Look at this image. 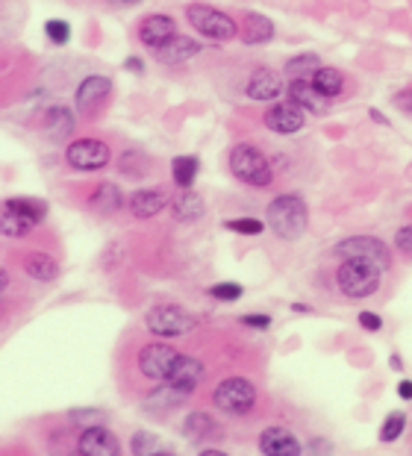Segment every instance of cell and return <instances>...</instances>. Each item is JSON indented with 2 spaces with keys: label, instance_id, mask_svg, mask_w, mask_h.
<instances>
[{
  "label": "cell",
  "instance_id": "cell-1",
  "mask_svg": "<svg viewBox=\"0 0 412 456\" xmlns=\"http://www.w3.org/2000/svg\"><path fill=\"white\" fill-rule=\"evenodd\" d=\"M265 221H268V227L277 232L280 239L294 241L309 227V209H307V203H303V198L298 195H280L268 203Z\"/></svg>",
  "mask_w": 412,
  "mask_h": 456
},
{
  "label": "cell",
  "instance_id": "cell-2",
  "mask_svg": "<svg viewBox=\"0 0 412 456\" xmlns=\"http://www.w3.org/2000/svg\"><path fill=\"white\" fill-rule=\"evenodd\" d=\"M230 171L242 183L257 186V189L271 186V180H274V171L268 159H265V153L260 148H253V144H235L230 151Z\"/></svg>",
  "mask_w": 412,
  "mask_h": 456
},
{
  "label": "cell",
  "instance_id": "cell-3",
  "mask_svg": "<svg viewBox=\"0 0 412 456\" xmlns=\"http://www.w3.org/2000/svg\"><path fill=\"white\" fill-rule=\"evenodd\" d=\"M47 216V203L36 198H9L4 203V232L12 239L29 236L36 224Z\"/></svg>",
  "mask_w": 412,
  "mask_h": 456
},
{
  "label": "cell",
  "instance_id": "cell-4",
  "mask_svg": "<svg viewBox=\"0 0 412 456\" xmlns=\"http://www.w3.org/2000/svg\"><path fill=\"white\" fill-rule=\"evenodd\" d=\"M380 274L383 271L371 262H359V259H345V265L339 268V289L348 297H368L380 289Z\"/></svg>",
  "mask_w": 412,
  "mask_h": 456
},
{
  "label": "cell",
  "instance_id": "cell-5",
  "mask_svg": "<svg viewBox=\"0 0 412 456\" xmlns=\"http://www.w3.org/2000/svg\"><path fill=\"white\" fill-rule=\"evenodd\" d=\"M185 18H189L192 27L201 36L215 38V42H230V38L235 36V21L227 12H221V9H215V6L192 4L189 9H185Z\"/></svg>",
  "mask_w": 412,
  "mask_h": 456
},
{
  "label": "cell",
  "instance_id": "cell-6",
  "mask_svg": "<svg viewBox=\"0 0 412 456\" xmlns=\"http://www.w3.org/2000/svg\"><path fill=\"white\" fill-rule=\"evenodd\" d=\"M212 401L221 412L244 415L253 410V403H257V389H253V383L244 380V377H227L224 383H218Z\"/></svg>",
  "mask_w": 412,
  "mask_h": 456
},
{
  "label": "cell",
  "instance_id": "cell-7",
  "mask_svg": "<svg viewBox=\"0 0 412 456\" xmlns=\"http://www.w3.org/2000/svg\"><path fill=\"white\" fill-rule=\"evenodd\" d=\"M336 254L342 259H359V262H371L377 265L380 271H386L391 265V254L389 248L383 245L380 239H371V236H350V239H342L336 245Z\"/></svg>",
  "mask_w": 412,
  "mask_h": 456
},
{
  "label": "cell",
  "instance_id": "cell-8",
  "mask_svg": "<svg viewBox=\"0 0 412 456\" xmlns=\"http://www.w3.org/2000/svg\"><path fill=\"white\" fill-rule=\"evenodd\" d=\"M192 327H194V315L185 313L183 306L162 304L147 313V330L156 336H183V333H189Z\"/></svg>",
  "mask_w": 412,
  "mask_h": 456
},
{
  "label": "cell",
  "instance_id": "cell-9",
  "mask_svg": "<svg viewBox=\"0 0 412 456\" xmlns=\"http://www.w3.org/2000/svg\"><path fill=\"white\" fill-rule=\"evenodd\" d=\"M177 359H180V354L174 351V347L156 342V345H147L142 356H139V368L144 377H151V380H160V383H169V377L174 371Z\"/></svg>",
  "mask_w": 412,
  "mask_h": 456
},
{
  "label": "cell",
  "instance_id": "cell-10",
  "mask_svg": "<svg viewBox=\"0 0 412 456\" xmlns=\"http://www.w3.org/2000/svg\"><path fill=\"white\" fill-rule=\"evenodd\" d=\"M65 157L77 171H97V168H103V165H110L112 151L97 139H80V142L68 144Z\"/></svg>",
  "mask_w": 412,
  "mask_h": 456
},
{
  "label": "cell",
  "instance_id": "cell-11",
  "mask_svg": "<svg viewBox=\"0 0 412 456\" xmlns=\"http://www.w3.org/2000/svg\"><path fill=\"white\" fill-rule=\"evenodd\" d=\"M110 94H112V83L106 80V77H101V74L86 77L80 83V89H77V110L86 115H97L101 106L110 101Z\"/></svg>",
  "mask_w": 412,
  "mask_h": 456
},
{
  "label": "cell",
  "instance_id": "cell-12",
  "mask_svg": "<svg viewBox=\"0 0 412 456\" xmlns=\"http://www.w3.org/2000/svg\"><path fill=\"white\" fill-rule=\"evenodd\" d=\"M260 451L262 456H301L303 448L298 436L286 427H265L260 433Z\"/></svg>",
  "mask_w": 412,
  "mask_h": 456
},
{
  "label": "cell",
  "instance_id": "cell-13",
  "mask_svg": "<svg viewBox=\"0 0 412 456\" xmlns=\"http://www.w3.org/2000/svg\"><path fill=\"white\" fill-rule=\"evenodd\" d=\"M303 110L298 103H274L268 112H265V127L271 133H280V135H292L303 127Z\"/></svg>",
  "mask_w": 412,
  "mask_h": 456
},
{
  "label": "cell",
  "instance_id": "cell-14",
  "mask_svg": "<svg viewBox=\"0 0 412 456\" xmlns=\"http://www.w3.org/2000/svg\"><path fill=\"white\" fill-rule=\"evenodd\" d=\"M77 448H80L83 456H121V444H118L115 433H110L106 427H88V430H83Z\"/></svg>",
  "mask_w": 412,
  "mask_h": 456
},
{
  "label": "cell",
  "instance_id": "cell-15",
  "mask_svg": "<svg viewBox=\"0 0 412 456\" xmlns=\"http://www.w3.org/2000/svg\"><path fill=\"white\" fill-rule=\"evenodd\" d=\"M139 38H142V45L147 47H162V45H169L171 38H177V24H174V18L171 15H147L142 27H139Z\"/></svg>",
  "mask_w": 412,
  "mask_h": 456
},
{
  "label": "cell",
  "instance_id": "cell-16",
  "mask_svg": "<svg viewBox=\"0 0 412 456\" xmlns=\"http://www.w3.org/2000/svg\"><path fill=\"white\" fill-rule=\"evenodd\" d=\"M283 92L280 74L271 71V68H257L248 80V98L253 101H274Z\"/></svg>",
  "mask_w": 412,
  "mask_h": 456
},
{
  "label": "cell",
  "instance_id": "cell-17",
  "mask_svg": "<svg viewBox=\"0 0 412 456\" xmlns=\"http://www.w3.org/2000/svg\"><path fill=\"white\" fill-rule=\"evenodd\" d=\"M289 98L292 103H298L303 112H316L321 115L324 110H327V98L312 86V80H292L289 83Z\"/></svg>",
  "mask_w": 412,
  "mask_h": 456
},
{
  "label": "cell",
  "instance_id": "cell-18",
  "mask_svg": "<svg viewBox=\"0 0 412 456\" xmlns=\"http://www.w3.org/2000/svg\"><path fill=\"white\" fill-rule=\"evenodd\" d=\"M198 53H201V45L185 36H177L169 45L156 47V60L165 65H183L185 60H192V56H198Z\"/></svg>",
  "mask_w": 412,
  "mask_h": 456
},
{
  "label": "cell",
  "instance_id": "cell-19",
  "mask_svg": "<svg viewBox=\"0 0 412 456\" xmlns=\"http://www.w3.org/2000/svg\"><path fill=\"white\" fill-rule=\"evenodd\" d=\"M42 130L51 135V139H65V135L74 133V115L68 106H51L42 115Z\"/></svg>",
  "mask_w": 412,
  "mask_h": 456
},
{
  "label": "cell",
  "instance_id": "cell-20",
  "mask_svg": "<svg viewBox=\"0 0 412 456\" xmlns=\"http://www.w3.org/2000/svg\"><path fill=\"white\" fill-rule=\"evenodd\" d=\"M201 377H203L201 359H194V356H180V359H177V365H174L171 377H169V383L180 386V389H185V392H192L194 386L201 383Z\"/></svg>",
  "mask_w": 412,
  "mask_h": 456
},
{
  "label": "cell",
  "instance_id": "cell-21",
  "mask_svg": "<svg viewBox=\"0 0 412 456\" xmlns=\"http://www.w3.org/2000/svg\"><path fill=\"white\" fill-rule=\"evenodd\" d=\"M165 209V195L156 189H142L130 198V212L136 218H153Z\"/></svg>",
  "mask_w": 412,
  "mask_h": 456
},
{
  "label": "cell",
  "instance_id": "cell-22",
  "mask_svg": "<svg viewBox=\"0 0 412 456\" xmlns=\"http://www.w3.org/2000/svg\"><path fill=\"white\" fill-rule=\"evenodd\" d=\"M189 395H192V392L180 389V386L165 383L162 389H156L151 397H147V410H174V406H180Z\"/></svg>",
  "mask_w": 412,
  "mask_h": 456
},
{
  "label": "cell",
  "instance_id": "cell-23",
  "mask_svg": "<svg viewBox=\"0 0 412 456\" xmlns=\"http://www.w3.org/2000/svg\"><path fill=\"white\" fill-rule=\"evenodd\" d=\"M24 268L33 280H45V283H51V280H56V274H59V265L47 254H42V250H33L24 262Z\"/></svg>",
  "mask_w": 412,
  "mask_h": 456
},
{
  "label": "cell",
  "instance_id": "cell-24",
  "mask_svg": "<svg viewBox=\"0 0 412 456\" xmlns=\"http://www.w3.org/2000/svg\"><path fill=\"white\" fill-rule=\"evenodd\" d=\"M312 86L324 94V98H336V94L345 89V77H342V71H336V68H318L316 74H312Z\"/></svg>",
  "mask_w": 412,
  "mask_h": 456
},
{
  "label": "cell",
  "instance_id": "cell-25",
  "mask_svg": "<svg viewBox=\"0 0 412 456\" xmlns=\"http://www.w3.org/2000/svg\"><path fill=\"white\" fill-rule=\"evenodd\" d=\"M274 38V24L265 15H248L244 18V42L248 45H265Z\"/></svg>",
  "mask_w": 412,
  "mask_h": 456
},
{
  "label": "cell",
  "instance_id": "cell-26",
  "mask_svg": "<svg viewBox=\"0 0 412 456\" xmlns=\"http://www.w3.org/2000/svg\"><path fill=\"white\" fill-rule=\"evenodd\" d=\"M212 433H218V427H215V421L206 412H192L189 419L183 421V436L192 442H203L206 436H212Z\"/></svg>",
  "mask_w": 412,
  "mask_h": 456
},
{
  "label": "cell",
  "instance_id": "cell-27",
  "mask_svg": "<svg viewBox=\"0 0 412 456\" xmlns=\"http://www.w3.org/2000/svg\"><path fill=\"white\" fill-rule=\"evenodd\" d=\"M174 216L177 221H198L203 216V200L194 191L183 189V195L174 200Z\"/></svg>",
  "mask_w": 412,
  "mask_h": 456
},
{
  "label": "cell",
  "instance_id": "cell-28",
  "mask_svg": "<svg viewBox=\"0 0 412 456\" xmlns=\"http://www.w3.org/2000/svg\"><path fill=\"white\" fill-rule=\"evenodd\" d=\"M92 207L103 209V212H115V209H121V207H124V195H121V189H118L115 183H101V186L95 189V195H92Z\"/></svg>",
  "mask_w": 412,
  "mask_h": 456
},
{
  "label": "cell",
  "instance_id": "cell-29",
  "mask_svg": "<svg viewBox=\"0 0 412 456\" xmlns=\"http://www.w3.org/2000/svg\"><path fill=\"white\" fill-rule=\"evenodd\" d=\"M198 157H177L171 162V174H174V183L180 189H192L194 177H198Z\"/></svg>",
  "mask_w": 412,
  "mask_h": 456
},
{
  "label": "cell",
  "instance_id": "cell-30",
  "mask_svg": "<svg viewBox=\"0 0 412 456\" xmlns=\"http://www.w3.org/2000/svg\"><path fill=\"white\" fill-rule=\"evenodd\" d=\"M321 68V60L316 53H303V56H294L286 65V74L292 80H312V74H316Z\"/></svg>",
  "mask_w": 412,
  "mask_h": 456
},
{
  "label": "cell",
  "instance_id": "cell-31",
  "mask_svg": "<svg viewBox=\"0 0 412 456\" xmlns=\"http://www.w3.org/2000/svg\"><path fill=\"white\" fill-rule=\"evenodd\" d=\"M133 453L136 456H160L162 453V439L156 433H147V430L133 433Z\"/></svg>",
  "mask_w": 412,
  "mask_h": 456
},
{
  "label": "cell",
  "instance_id": "cell-32",
  "mask_svg": "<svg viewBox=\"0 0 412 456\" xmlns=\"http://www.w3.org/2000/svg\"><path fill=\"white\" fill-rule=\"evenodd\" d=\"M407 430V415L404 412H391L389 419H386V424H383V430H380V442H395V439H400V433Z\"/></svg>",
  "mask_w": 412,
  "mask_h": 456
},
{
  "label": "cell",
  "instance_id": "cell-33",
  "mask_svg": "<svg viewBox=\"0 0 412 456\" xmlns=\"http://www.w3.org/2000/svg\"><path fill=\"white\" fill-rule=\"evenodd\" d=\"M68 419H71V424H80L83 430H88V427H103L106 412L103 410H71Z\"/></svg>",
  "mask_w": 412,
  "mask_h": 456
},
{
  "label": "cell",
  "instance_id": "cell-34",
  "mask_svg": "<svg viewBox=\"0 0 412 456\" xmlns=\"http://www.w3.org/2000/svg\"><path fill=\"white\" fill-rule=\"evenodd\" d=\"M224 227L233 230V232H242V236H260L262 221H257V218H233V221H224Z\"/></svg>",
  "mask_w": 412,
  "mask_h": 456
},
{
  "label": "cell",
  "instance_id": "cell-35",
  "mask_svg": "<svg viewBox=\"0 0 412 456\" xmlns=\"http://www.w3.org/2000/svg\"><path fill=\"white\" fill-rule=\"evenodd\" d=\"M244 295V289L239 283H215L210 289V297L215 300H227V304H233V300H239Z\"/></svg>",
  "mask_w": 412,
  "mask_h": 456
},
{
  "label": "cell",
  "instance_id": "cell-36",
  "mask_svg": "<svg viewBox=\"0 0 412 456\" xmlns=\"http://www.w3.org/2000/svg\"><path fill=\"white\" fill-rule=\"evenodd\" d=\"M45 33H47V38H51L54 45H65L68 38H71V27H68L65 21H47Z\"/></svg>",
  "mask_w": 412,
  "mask_h": 456
},
{
  "label": "cell",
  "instance_id": "cell-37",
  "mask_svg": "<svg viewBox=\"0 0 412 456\" xmlns=\"http://www.w3.org/2000/svg\"><path fill=\"white\" fill-rule=\"evenodd\" d=\"M395 248L400 250V254H409V256H412V227L398 230V236H395Z\"/></svg>",
  "mask_w": 412,
  "mask_h": 456
},
{
  "label": "cell",
  "instance_id": "cell-38",
  "mask_svg": "<svg viewBox=\"0 0 412 456\" xmlns=\"http://www.w3.org/2000/svg\"><path fill=\"white\" fill-rule=\"evenodd\" d=\"M391 101H395V106H398L400 112H409V115H412V89H404V92H398V94H395V98H391Z\"/></svg>",
  "mask_w": 412,
  "mask_h": 456
},
{
  "label": "cell",
  "instance_id": "cell-39",
  "mask_svg": "<svg viewBox=\"0 0 412 456\" xmlns=\"http://www.w3.org/2000/svg\"><path fill=\"white\" fill-rule=\"evenodd\" d=\"M359 324L366 327V330H371V333H377V330L383 327V318L375 315V313H362V315H359Z\"/></svg>",
  "mask_w": 412,
  "mask_h": 456
},
{
  "label": "cell",
  "instance_id": "cell-40",
  "mask_svg": "<svg viewBox=\"0 0 412 456\" xmlns=\"http://www.w3.org/2000/svg\"><path fill=\"white\" fill-rule=\"evenodd\" d=\"M242 324H248V327H253V330H265L271 324V318L268 315H244L242 318Z\"/></svg>",
  "mask_w": 412,
  "mask_h": 456
},
{
  "label": "cell",
  "instance_id": "cell-41",
  "mask_svg": "<svg viewBox=\"0 0 412 456\" xmlns=\"http://www.w3.org/2000/svg\"><path fill=\"white\" fill-rule=\"evenodd\" d=\"M124 65L130 68V71H136V74H142V71H144V62L139 60V56H130V60H127Z\"/></svg>",
  "mask_w": 412,
  "mask_h": 456
},
{
  "label": "cell",
  "instance_id": "cell-42",
  "mask_svg": "<svg viewBox=\"0 0 412 456\" xmlns=\"http://www.w3.org/2000/svg\"><path fill=\"white\" fill-rule=\"evenodd\" d=\"M398 395L404 397V401H409V397H412V380H400V386H398Z\"/></svg>",
  "mask_w": 412,
  "mask_h": 456
},
{
  "label": "cell",
  "instance_id": "cell-43",
  "mask_svg": "<svg viewBox=\"0 0 412 456\" xmlns=\"http://www.w3.org/2000/svg\"><path fill=\"white\" fill-rule=\"evenodd\" d=\"M371 118L380 121V124H386V118H383V115H380V110H371Z\"/></svg>",
  "mask_w": 412,
  "mask_h": 456
},
{
  "label": "cell",
  "instance_id": "cell-44",
  "mask_svg": "<svg viewBox=\"0 0 412 456\" xmlns=\"http://www.w3.org/2000/svg\"><path fill=\"white\" fill-rule=\"evenodd\" d=\"M201 456H227V453H224V451H203Z\"/></svg>",
  "mask_w": 412,
  "mask_h": 456
},
{
  "label": "cell",
  "instance_id": "cell-45",
  "mask_svg": "<svg viewBox=\"0 0 412 456\" xmlns=\"http://www.w3.org/2000/svg\"><path fill=\"white\" fill-rule=\"evenodd\" d=\"M112 4H121V6H127V4H139V0H112Z\"/></svg>",
  "mask_w": 412,
  "mask_h": 456
},
{
  "label": "cell",
  "instance_id": "cell-46",
  "mask_svg": "<svg viewBox=\"0 0 412 456\" xmlns=\"http://www.w3.org/2000/svg\"><path fill=\"white\" fill-rule=\"evenodd\" d=\"M160 456H174V453H160Z\"/></svg>",
  "mask_w": 412,
  "mask_h": 456
}]
</instances>
